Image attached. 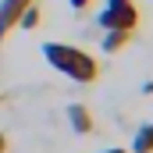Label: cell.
I'll use <instances>...</instances> for the list:
<instances>
[{
	"label": "cell",
	"instance_id": "cell-4",
	"mask_svg": "<svg viewBox=\"0 0 153 153\" xmlns=\"http://www.w3.org/2000/svg\"><path fill=\"white\" fill-rule=\"evenodd\" d=\"M68 125H71L75 135H89L96 121H93V111H89L85 103H71V107H68Z\"/></svg>",
	"mask_w": 153,
	"mask_h": 153
},
{
	"label": "cell",
	"instance_id": "cell-8",
	"mask_svg": "<svg viewBox=\"0 0 153 153\" xmlns=\"http://www.w3.org/2000/svg\"><path fill=\"white\" fill-rule=\"evenodd\" d=\"M68 4H71V7H75V11H85V7H89V4H93V0H68Z\"/></svg>",
	"mask_w": 153,
	"mask_h": 153
},
{
	"label": "cell",
	"instance_id": "cell-1",
	"mask_svg": "<svg viewBox=\"0 0 153 153\" xmlns=\"http://www.w3.org/2000/svg\"><path fill=\"white\" fill-rule=\"evenodd\" d=\"M43 57H46V64H50L53 71L68 75L71 82H78V85H89V82H96V78H100V61H96L93 53L78 50V46L61 43V39L43 43Z\"/></svg>",
	"mask_w": 153,
	"mask_h": 153
},
{
	"label": "cell",
	"instance_id": "cell-3",
	"mask_svg": "<svg viewBox=\"0 0 153 153\" xmlns=\"http://www.w3.org/2000/svg\"><path fill=\"white\" fill-rule=\"evenodd\" d=\"M29 4L32 0H0V43L18 29V18H22V11Z\"/></svg>",
	"mask_w": 153,
	"mask_h": 153
},
{
	"label": "cell",
	"instance_id": "cell-10",
	"mask_svg": "<svg viewBox=\"0 0 153 153\" xmlns=\"http://www.w3.org/2000/svg\"><path fill=\"white\" fill-rule=\"evenodd\" d=\"M100 153H128V150H117V146H114V150H100Z\"/></svg>",
	"mask_w": 153,
	"mask_h": 153
},
{
	"label": "cell",
	"instance_id": "cell-9",
	"mask_svg": "<svg viewBox=\"0 0 153 153\" xmlns=\"http://www.w3.org/2000/svg\"><path fill=\"white\" fill-rule=\"evenodd\" d=\"M0 153H7V135L0 132Z\"/></svg>",
	"mask_w": 153,
	"mask_h": 153
},
{
	"label": "cell",
	"instance_id": "cell-2",
	"mask_svg": "<svg viewBox=\"0 0 153 153\" xmlns=\"http://www.w3.org/2000/svg\"><path fill=\"white\" fill-rule=\"evenodd\" d=\"M100 29H121V32H135L139 29V7L135 0H107L103 11H100Z\"/></svg>",
	"mask_w": 153,
	"mask_h": 153
},
{
	"label": "cell",
	"instance_id": "cell-5",
	"mask_svg": "<svg viewBox=\"0 0 153 153\" xmlns=\"http://www.w3.org/2000/svg\"><path fill=\"white\" fill-rule=\"evenodd\" d=\"M128 43H132V32H121V29H107L103 39H100L103 53H117V50H125Z\"/></svg>",
	"mask_w": 153,
	"mask_h": 153
},
{
	"label": "cell",
	"instance_id": "cell-6",
	"mask_svg": "<svg viewBox=\"0 0 153 153\" xmlns=\"http://www.w3.org/2000/svg\"><path fill=\"white\" fill-rule=\"evenodd\" d=\"M132 153H153V121H146V125L135 132V139H132Z\"/></svg>",
	"mask_w": 153,
	"mask_h": 153
},
{
	"label": "cell",
	"instance_id": "cell-7",
	"mask_svg": "<svg viewBox=\"0 0 153 153\" xmlns=\"http://www.w3.org/2000/svg\"><path fill=\"white\" fill-rule=\"evenodd\" d=\"M39 22H43V11H39L36 4H29V7L22 11V18H18V29H22V32H32Z\"/></svg>",
	"mask_w": 153,
	"mask_h": 153
}]
</instances>
